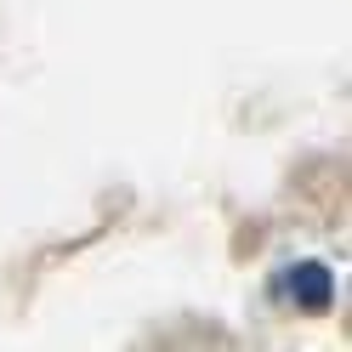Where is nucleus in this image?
<instances>
[{"label": "nucleus", "instance_id": "f257e3e1", "mask_svg": "<svg viewBox=\"0 0 352 352\" xmlns=\"http://www.w3.org/2000/svg\"><path fill=\"white\" fill-rule=\"evenodd\" d=\"M284 290H290L296 307H307V313H324L329 296H336V278H329L324 261H296V267L284 273Z\"/></svg>", "mask_w": 352, "mask_h": 352}]
</instances>
